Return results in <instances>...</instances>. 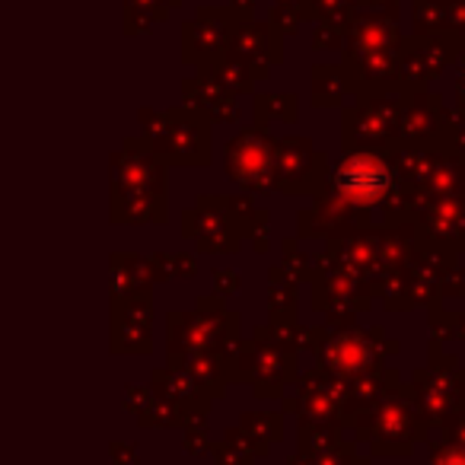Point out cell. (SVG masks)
<instances>
[{"label":"cell","mask_w":465,"mask_h":465,"mask_svg":"<svg viewBox=\"0 0 465 465\" xmlns=\"http://www.w3.org/2000/svg\"><path fill=\"white\" fill-rule=\"evenodd\" d=\"M386 188V175L376 160H351L341 169V192L354 201H373Z\"/></svg>","instance_id":"cell-1"}]
</instances>
